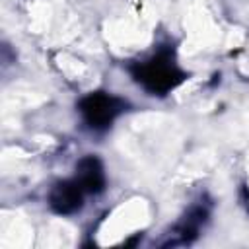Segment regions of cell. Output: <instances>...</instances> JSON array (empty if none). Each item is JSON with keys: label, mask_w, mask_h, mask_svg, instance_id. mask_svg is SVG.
<instances>
[{"label": "cell", "mask_w": 249, "mask_h": 249, "mask_svg": "<svg viewBox=\"0 0 249 249\" xmlns=\"http://www.w3.org/2000/svg\"><path fill=\"white\" fill-rule=\"evenodd\" d=\"M136 78L146 89L154 93H165L177 86V82L181 80V72L167 53H160L138 66Z\"/></svg>", "instance_id": "obj_1"}, {"label": "cell", "mask_w": 249, "mask_h": 249, "mask_svg": "<svg viewBox=\"0 0 249 249\" xmlns=\"http://www.w3.org/2000/svg\"><path fill=\"white\" fill-rule=\"evenodd\" d=\"M121 109H123V103L117 97L105 95V93H93L80 103V111H82L84 119L93 128L111 124L113 119L121 113Z\"/></svg>", "instance_id": "obj_2"}]
</instances>
